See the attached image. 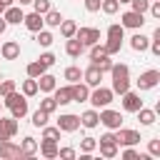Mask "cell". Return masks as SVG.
Returning a JSON list of instances; mask_svg holds the SVG:
<instances>
[{"mask_svg": "<svg viewBox=\"0 0 160 160\" xmlns=\"http://www.w3.org/2000/svg\"><path fill=\"white\" fill-rule=\"evenodd\" d=\"M110 75H112V88L110 90L115 95H122L125 90H130V68L125 62H112Z\"/></svg>", "mask_w": 160, "mask_h": 160, "instance_id": "1", "label": "cell"}, {"mask_svg": "<svg viewBox=\"0 0 160 160\" xmlns=\"http://www.w3.org/2000/svg\"><path fill=\"white\" fill-rule=\"evenodd\" d=\"M112 98H115V92H112L110 88H102V85L92 88V92L88 95V100L92 102V108H108V105L112 102Z\"/></svg>", "mask_w": 160, "mask_h": 160, "instance_id": "2", "label": "cell"}, {"mask_svg": "<svg viewBox=\"0 0 160 160\" xmlns=\"http://www.w3.org/2000/svg\"><path fill=\"white\" fill-rule=\"evenodd\" d=\"M98 115H100V122H102V125H105L108 130H118V128L122 125V115H120L118 110H110V108H102V110H100Z\"/></svg>", "mask_w": 160, "mask_h": 160, "instance_id": "3", "label": "cell"}, {"mask_svg": "<svg viewBox=\"0 0 160 160\" xmlns=\"http://www.w3.org/2000/svg\"><path fill=\"white\" fill-rule=\"evenodd\" d=\"M115 140H118V145H122V148H128V145H138V142H140V132L120 125V128L115 130Z\"/></svg>", "mask_w": 160, "mask_h": 160, "instance_id": "4", "label": "cell"}, {"mask_svg": "<svg viewBox=\"0 0 160 160\" xmlns=\"http://www.w3.org/2000/svg\"><path fill=\"white\" fill-rule=\"evenodd\" d=\"M120 25L122 28H130V30H140L145 25V15L142 12H135V10H128L120 15Z\"/></svg>", "mask_w": 160, "mask_h": 160, "instance_id": "5", "label": "cell"}, {"mask_svg": "<svg viewBox=\"0 0 160 160\" xmlns=\"http://www.w3.org/2000/svg\"><path fill=\"white\" fill-rule=\"evenodd\" d=\"M72 38H78L85 48H90V45L100 42V30H98V28H78Z\"/></svg>", "mask_w": 160, "mask_h": 160, "instance_id": "6", "label": "cell"}, {"mask_svg": "<svg viewBox=\"0 0 160 160\" xmlns=\"http://www.w3.org/2000/svg\"><path fill=\"white\" fill-rule=\"evenodd\" d=\"M160 82V70H145L138 78V90H152Z\"/></svg>", "mask_w": 160, "mask_h": 160, "instance_id": "7", "label": "cell"}, {"mask_svg": "<svg viewBox=\"0 0 160 160\" xmlns=\"http://www.w3.org/2000/svg\"><path fill=\"white\" fill-rule=\"evenodd\" d=\"M0 158H2V160H15V158H22L20 145H15L10 138H8V140H0Z\"/></svg>", "mask_w": 160, "mask_h": 160, "instance_id": "8", "label": "cell"}, {"mask_svg": "<svg viewBox=\"0 0 160 160\" xmlns=\"http://www.w3.org/2000/svg\"><path fill=\"white\" fill-rule=\"evenodd\" d=\"M120 98H122V110H128V112H135V110H140V108H142L140 95H138V92H132V90H125Z\"/></svg>", "mask_w": 160, "mask_h": 160, "instance_id": "9", "label": "cell"}, {"mask_svg": "<svg viewBox=\"0 0 160 160\" xmlns=\"http://www.w3.org/2000/svg\"><path fill=\"white\" fill-rule=\"evenodd\" d=\"M58 128H60V132H75V130L80 128V118L72 115V112H65V115H60Z\"/></svg>", "mask_w": 160, "mask_h": 160, "instance_id": "10", "label": "cell"}, {"mask_svg": "<svg viewBox=\"0 0 160 160\" xmlns=\"http://www.w3.org/2000/svg\"><path fill=\"white\" fill-rule=\"evenodd\" d=\"M18 135V120L15 118H0V140Z\"/></svg>", "mask_w": 160, "mask_h": 160, "instance_id": "11", "label": "cell"}, {"mask_svg": "<svg viewBox=\"0 0 160 160\" xmlns=\"http://www.w3.org/2000/svg\"><path fill=\"white\" fill-rule=\"evenodd\" d=\"M22 25H25L30 32H38V30H42V28H45V20H42V15H40V12H35V10H32V12H28V15L22 18Z\"/></svg>", "mask_w": 160, "mask_h": 160, "instance_id": "12", "label": "cell"}, {"mask_svg": "<svg viewBox=\"0 0 160 160\" xmlns=\"http://www.w3.org/2000/svg\"><path fill=\"white\" fill-rule=\"evenodd\" d=\"M0 55H2V60H18L20 58V42H15V40L0 42Z\"/></svg>", "mask_w": 160, "mask_h": 160, "instance_id": "13", "label": "cell"}, {"mask_svg": "<svg viewBox=\"0 0 160 160\" xmlns=\"http://www.w3.org/2000/svg\"><path fill=\"white\" fill-rule=\"evenodd\" d=\"M2 18H5V22H8V25H20V22H22V18H25V12H22V8H20V5H10V8H5Z\"/></svg>", "mask_w": 160, "mask_h": 160, "instance_id": "14", "label": "cell"}, {"mask_svg": "<svg viewBox=\"0 0 160 160\" xmlns=\"http://www.w3.org/2000/svg\"><path fill=\"white\" fill-rule=\"evenodd\" d=\"M82 80H85V85H88V88H98V85H100V80H102L100 68H98V65H90L88 70H82Z\"/></svg>", "mask_w": 160, "mask_h": 160, "instance_id": "15", "label": "cell"}, {"mask_svg": "<svg viewBox=\"0 0 160 160\" xmlns=\"http://www.w3.org/2000/svg\"><path fill=\"white\" fill-rule=\"evenodd\" d=\"M70 92H72V102H88V95H90V88L85 82H70Z\"/></svg>", "mask_w": 160, "mask_h": 160, "instance_id": "16", "label": "cell"}, {"mask_svg": "<svg viewBox=\"0 0 160 160\" xmlns=\"http://www.w3.org/2000/svg\"><path fill=\"white\" fill-rule=\"evenodd\" d=\"M80 118V125L82 128H88V130H92V128H98L100 125V115H98V110L92 108V110H85L82 115H78Z\"/></svg>", "mask_w": 160, "mask_h": 160, "instance_id": "17", "label": "cell"}, {"mask_svg": "<svg viewBox=\"0 0 160 160\" xmlns=\"http://www.w3.org/2000/svg\"><path fill=\"white\" fill-rule=\"evenodd\" d=\"M52 98H55V102H58V105H68V102H72L70 85H62V88H58V85H55V90H52Z\"/></svg>", "mask_w": 160, "mask_h": 160, "instance_id": "18", "label": "cell"}, {"mask_svg": "<svg viewBox=\"0 0 160 160\" xmlns=\"http://www.w3.org/2000/svg\"><path fill=\"white\" fill-rule=\"evenodd\" d=\"M148 45H150V38H148V35H142V32H135V35L130 38V48H132L135 52H145V50H148Z\"/></svg>", "mask_w": 160, "mask_h": 160, "instance_id": "19", "label": "cell"}, {"mask_svg": "<svg viewBox=\"0 0 160 160\" xmlns=\"http://www.w3.org/2000/svg\"><path fill=\"white\" fill-rule=\"evenodd\" d=\"M65 52H68L70 58H80V55L85 52V45H82L78 38H68V42H65Z\"/></svg>", "mask_w": 160, "mask_h": 160, "instance_id": "20", "label": "cell"}, {"mask_svg": "<svg viewBox=\"0 0 160 160\" xmlns=\"http://www.w3.org/2000/svg\"><path fill=\"white\" fill-rule=\"evenodd\" d=\"M38 80V90H42V92H52L55 90V75H50V72H42L40 78H35Z\"/></svg>", "mask_w": 160, "mask_h": 160, "instance_id": "21", "label": "cell"}, {"mask_svg": "<svg viewBox=\"0 0 160 160\" xmlns=\"http://www.w3.org/2000/svg\"><path fill=\"white\" fill-rule=\"evenodd\" d=\"M25 115H28V98L22 95V98H20V100H18V102L10 108V118H15V120H22Z\"/></svg>", "mask_w": 160, "mask_h": 160, "instance_id": "22", "label": "cell"}, {"mask_svg": "<svg viewBox=\"0 0 160 160\" xmlns=\"http://www.w3.org/2000/svg\"><path fill=\"white\" fill-rule=\"evenodd\" d=\"M135 115H138L140 125H152L158 120V110H150V108H140V110H135Z\"/></svg>", "mask_w": 160, "mask_h": 160, "instance_id": "23", "label": "cell"}, {"mask_svg": "<svg viewBox=\"0 0 160 160\" xmlns=\"http://www.w3.org/2000/svg\"><path fill=\"white\" fill-rule=\"evenodd\" d=\"M20 152H22V158H32L35 152H38V140L35 138H22V142H20Z\"/></svg>", "mask_w": 160, "mask_h": 160, "instance_id": "24", "label": "cell"}, {"mask_svg": "<svg viewBox=\"0 0 160 160\" xmlns=\"http://www.w3.org/2000/svg\"><path fill=\"white\" fill-rule=\"evenodd\" d=\"M38 150H40L42 158H58V142L55 140H42L38 145Z\"/></svg>", "mask_w": 160, "mask_h": 160, "instance_id": "25", "label": "cell"}, {"mask_svg": "<svg viewBox=\"0 0 160 160\" xmlns=\"http://www.w3.org/2000/svg\"><path fill=\"white\" fill-rule=\"evenodd\" d=\"M100 155L102 158H115L118 155V142H108V140H100Z\"/></svg>", "mask_w": 160, "mask_h": 160, "instance_id": "26", "label": "cell"}, {"mask_svg": "<svg viewBox=\"0 0 160 160\" xmlns=\"http://www.w3.org/2000/svg\"><path fill=\"white\" fill-rule=\"evenodd\" d=\"M40 90H38V80L35 78H28V80H22V95L25 98H32V95H38Z\"/></svg>", "mask_w": 160, "mask_h": 160, "instance_id": "27", "label": "cell"}, {"mask_svg": "<svg viewBox=\"0 0 160 160\" xmlns=\"http://www.w3.org/2000/svg\"><path fill=\"white\" fill-rule=\"evenodd\" d=\"M42 20H45V25H50V28H58V25L62 22V15H60L58 10H48V12L42 15Z\"/></svg>", "mask_w": 160, "mask_h": 160, "instance_id": "28", "label": "cell"}, {"mask_svg": "<svg viewBox=\"0 0 160 160\" xmlns=\"http://www.w3.org/2000/svg\"><path fill=\"white\" fill-rule=\"evenodd\" d=\"M58 28H60V35H62L65 40H68V38H72V35H75V30H78V25H75L72 20H62Z\"/></svg>", "mask_w": 160, "mask_h": 160, "instance_id": "29", "label": "cell"}, {"mask_svg": "<svg viewBox=\"0 0 160 160\" xmlns=\"http://www.w3.org/2000/svg\"><path fill=\"white\" fill-rule=\"evenodd\" d=\"M108 38H110V40H122V38H125V28H122L120 22L108 25Z\"/></svg>", "mask_w": 160, "mask_h": 160, "instance_id": "30", "label": "cell"}, {"mask_svg": "<svg viewBox=\"0 0 160 160\" xmlns=\"http://www.w3.org/2000/svg\"><path fill=\"white\" fill-rule=\"evenodd\" d=\"M58 108H60V105L55 102V98H52V95H45V98L40 100V110H45L48 115H52V112H55Z\"/></svg>", "mask_w": 160, "mask_h": 160, "instance_id": "31", "label": "cell"}, {"mask_svg": "<svg viewBox=\"0 0 160 160\" xmlns=\"http://www.w3.org/2000/svg\"><path fill=\"white\" fill-rule=\"evenodd\" d=\"M35 35H38L35 40H38L42 48H50V45H52V40H55V38H52V32H50V30H45V28H42V30H38Z\"/></svg>", "mask_w": 160, "mask_h": 160, "instance_id": "32", "label": "cell"}, {"mask_svg": "<svg viewBox=\"0 0 160 160\" xmlns=\"http://www.w3.org/2000/svg\"><path fill=\"white\" fill-rule=\"evenodd\" d=\"M25 70H28V78H40V75H42V72H45L48 68H45V65H42L40 60H35V62H30V65H28Z\"/></svg>", "mask_w": 160, "mask_h": 160, "instance_id": "33", "label": "cell"}, {"mask_svg": "<svg viewBox=\"0 0 160 160\" xmlns=\"http://www.w3.org/2000/svg\"><path fill=\"white\" fill-rule=\"evenodd\" d=\"M100 10H102L105 15H115V12L120 10V2H118V0H100Z\"/></svg>", "mask_w": 160, "mask_h": 160, "instance_id": "34", "label": "cell"}, {"mask_svg": "<svg viewBox=\"0 0 160 160\" xmlns=\"http://www.w3.org/2000/svg\"><path fill=\"white\" fill-rule=\"evenodd\" d=\"M65 80H70V82H78V80H82V70H80L78 65H70V68H65Z\"/></svg>", "mask_w": 160, "mask_h": 160, "instance_id": "35", "label": "cell"}, {"mask_svg": "<svg viewBox=\"0 0 160 160\" xmlns=\"http://www.w3.org/2000/svg\"><path fill=\"white\" fill-rule=\"evenodd\" d=\"M48 118H50V115L38 108V110L32 112V125H35V128H42V125H48Z\"/></svg>", "mask_w": 160, "mask_h": 160, "instance_id": "36", "label": "cell"}, {"mask_svg": "<svg viewBox=\"0 0 160 160\" xmlns=\"http://www.w3.org/2000/svg\"><path fill=\"white\" fill-rule=\"evenodd\" d=\"M42 140H60V128L55 125V128H48V125H42Z\"/></svg>", "mask_w": 160, "mask_h": 160, "instance_id": "37", "label": "cell"}, {"mask_svg": "<svg viewBox=\"0 0 160 160\" xmlns=\"http://www.w3.org/2000/svg\"><path fill=\"white\" fill-rule=\"evenodd\" d=\"M98 150V140L95 138H82L80 140V152H95Z\"/></svg>", "mask_w": 160, "mask_h": 160, "instance_id": "38", "label": "cell"}, {"mask_svg": "<svg viewBox=\"0 0 160 160\" xmlns=\"http://www.w3.org/2000/svg\"><path fill=\"white\" fill-rule=\"evenodd\" d=\"M30 5H32V10L40 12V15H45L48 10H52V2H50V0H32Z\"/></svg>", "mask_w": 160, "mask_h": 160, "instance_id": "39", "label": "cell"}, {"mask_svg": "<svg viewBox=\"0 0 160 160\" xmlns=\"http://www.w3.org/2000/svg\"><path fill=\"white\" fill-rule=\"evenodd\" d=\"M120 48H122V40H110V38H108V42H105V52H108V55L120 52Z\"/></svg>", "mask_w": 160, "mask_h": 160, "instance_id": "40", "label": "cell"}, {"mask_svg": "<svg viewBox=\"0 0 160 160\" xmlns=\"http://www.w3.org/2000/svg\"><path fill=\"white\" fill-rule=\"evenodd\" d=\"M102 55H108V52H105V45H98V42H95V45H90V60H92V62H95V60H100Z\"/></svg>", "mask_w": 160, "mask_h": 160, "instance_id": "41", "label": "cell"}, {"mask_svg": "<svg viewBox=\"0 0 160 160\" xmlns=\"http://www.w3.org/2000/svg\"><path fill=\"white\" fill-rule=\"evenodd\" d=\"M92 65H98V68H100V72H110L112 60H110V55H102V58H100V60H95Z\"/></svg>", "mask_w": 160, "mask_h": 160, "instance_id": "42", "label": "cell"}, {"mask_svg": "<svg viewBox=\"0 0 160 160\" xmlns=\"http://www.w3.org/2000/svg\"><path fill=\"white\" fill-rule=\"evenodd\" d=\"M12 90H18L15 80H0V98H2V95H8V92H12Z\"/></svg>", "mask_w": 160, "mask_h": 160, "instance_id": "43", "label": "cell"}, {"mask_svg": "<svg viewBox=\"0 0 160 160\" xmlns=\"http://www.w3.org/2000/svg\"><path fill=\"white\" fill-rule=\"evenodd\" d=\"M130 5H132V10L135 12H148V8H150V0H130Z\"/></svg>", "mask_w": 160, "mask_h": 160, "instance_id": "44", "label": "cell"}, {"mask_svg": "<svg viewBox=\"0 0 160 160\" xmlns=\"http://www.w3.org/2000/svg\"><path fill=\"white\" fill-rule=\"evenodd\" d=\"M58 158L72 160V158H78V152H75V148H58Z\"/></svg>", "mask_w": 160, "mask_h": 160, "instance_id": "45", "label": "cell"}, {"mask_svg": "<svg viewBox=\"0 0 160 160\" xmlns=\"http://www.w3.org/2000/svg\"><path fill=\"white\" fill-rule=\"evenodd\" d=\"M148 155H150V158H158V155H160V140H158V138L148 142Z\"/></svg>", "mask_w": 160, "mask_h": 160, "instance_id": "46", "label": "cell"}, {"mask_svg": "<svg viewBox=\"0 0 160 160\" xmlns=\"http://www.w3.org/2000/svg\"><path fill=\"white\" fill-rule=\"evenodd\" d=\"M55 60H58V58H55L52 52H42V55H40V62H42L45 68H52V65H55Z\"/></svg>", "mask_w": 160, "mask_h": 160, "instance_id": "47", "label": "cell"}, {"mask_svg": "<svg viewBox=\"0 0 160 160\" xmlns=\"http://www.w3.org/2000/svg\"><path fill=\"white\" fill-rule=\"evenodd\" d=\"M122 158H125V160H138V150H135V145H128V148L122 150Z\"/></svg>", "mask_w": 160, "mask_h": 160, "instance_id": "48", "label": "cell"}, {"mask_svg": "<svg viewBox=\"0 0 160 160\" xmlns=\"http://www.w3.org/2000/svg\"><path fill=\"white\" fill-rule=\"evenodd\" d=\"M85 2V10L88 12H98L100 10V0H82Z\"/></svg>", "mask_w": 160, "mask_h": 160, "instance_id": "49", "label": "cell"}, {"mask_svg": "<svg viewBox=\"0 0 160 160\" xmlns=\"http://www.w3.org/2000/svg\"><path fill=\"white\" fill-rule=\"evenodd\" d=\"M100 140H108V142H118V140H115V132H105Z\"/></svg>", "mask_w": 160, "mask_h": 160, "instance_id": "50", "label": "cell"}, {"mask_svg": "<svg viewBox=\"0 0 160 160\" xmlns=\"http://www.w3.org/2000/svg\"><path fill=\"white\" fill-rule=\"evenodd\" d=\"M5 28H8V22H5V18H2V15H0V35H2V32H5Z\"/></svg>", "mask_w": 160, "mask_h": 160, "instance_id": "51", "label": "cell"}, {"mask_svg": "<svg viewBox=\"0 0 160 160\" xmlns=\"http://www.w3.org/2000/svg\"><path fill=\"white\" fill-rule=\"evenodd\" d=\"M0 2H2L5 8H10V5H15V0H0Z\"/></svg>", "mask_w": 160, "mask_h": 160, "instance_id": "52", "label": "cell"}, {"mask_svg": "<svg viewBox=\"0 0 160 160\" xmlns=\"http://www.w3.org/2000/svg\"><path fill=\"white\" fill-rule=\"evenodd\" d=\"M15 2H18V5H20V8H22V5H30V2H32V0H15Z\"/></svg>", "mask_w": 160, "mask_h": 160, "instance_id": "53", "label": "cell"}, {"mask_svg": "<svg viewBox=\"0 0 160 160\" xmlns=\"http://www.w3.org/2000/svg\"><path fill=\"white\" fill-rule=\"evenodd\" d=\"M2 12H5V5H2V2H0V15H2Z\"/></svg>", "mask_w": 160, "mask_h": 160, "instance_id": "54", "label": "cell"}, {"mask_svg": "<svg viewBox=\"0 0 160 160\" xmlns=\"http://www.w3.org/2000/svg\"><path fill=\"white\" fill-rule=\"evenodd\" d=\"M118 2H120V5H122V2H130V0H118Z\"/></svg>", "mask_w": 160, "mask_h": 160, "instance_id": "55", "label": "cell"}, {"mask_svg": "<svg viewBox=\"0 0 160 160\" xmlns=\"http://www.w3.org/2000/svg\"><path fill=\"white\" fill-rule=\"evenodd\" d=\"M0 110H2V100H0Z\"/></svg>", "mask_w": 160, "mask_h": 160, "instance_id": "56", "label": "cell"}, {"mask_svg": "<svg viewBox=\"0 0 160 160\" xmlns=\"http://www.w3.org/2000/svg\"><path fill=\"white\" fill-rule=\"evenodd\" d=\"M150 2H152V0H150Z\"/></svg>", "mask_w": 160, "mask_h": 160, "instance_id": "57", "label": "cell"}]
</instances>
